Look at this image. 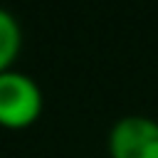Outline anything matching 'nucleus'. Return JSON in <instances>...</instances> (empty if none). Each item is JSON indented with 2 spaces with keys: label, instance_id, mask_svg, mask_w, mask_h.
<instances>
[{
  "label": "nucleus",
  "instance_id": "obj_2",
  "mask_svg": "<svg viewBox=\"0 0 158 158\" xmlns=\"http://www.w3.org/2000/svg\"><path fill=\"white\" fill-rule=\"evenodd\" d=\"M111 158H158V121L143 114L121 116L109 131Z\"/></svg>",
  "mask_w": 158,
  "mask_h": 158
},
{
  "label": "nucleus",
  "instance_id": "obj_3",
  "mask_svg": "<svg viewBox=\"0 0 158 158\" xmlns=\"http://www.w3.org/2000/svg\"><path fill=\"white\" fill-rule=\"evenodd\" d=\"M20 44H22V30L15 15L0 7V74L12 69V62L20 54Z\"/></svg>",
  "mask_w": 158,
  "mask_h": 158
},
{
  "label": "nucleus",
  "instance_id": "obj_1",
  "mask_svg": "<svg viewBox=\"0 0 158 158\" xmlns=\"http://www.w3.org/2000/svg\"><path fill=\"white\" fill-rule=\"evenodd\" d=\"M42 114V89L22 72L7 69L0 74V126L17 131L32 126Z\"/></svg>",
  "mask_w": 158,
  "mask_h": 158
}]
</instances>
